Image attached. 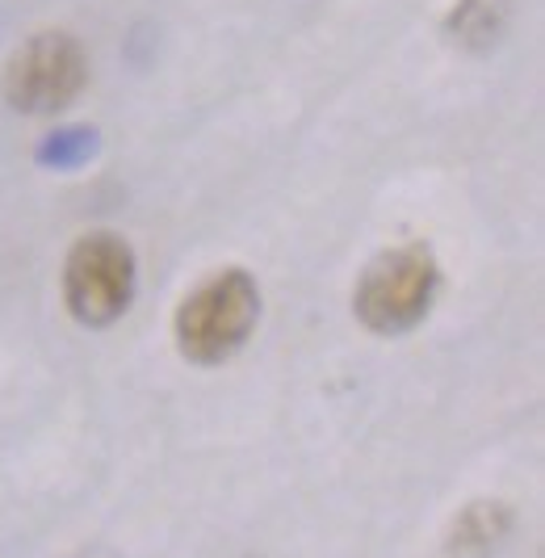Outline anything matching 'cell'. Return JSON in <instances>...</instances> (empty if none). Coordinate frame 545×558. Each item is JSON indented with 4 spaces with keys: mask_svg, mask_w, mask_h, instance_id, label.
Here are the masks:
<instances>
[{
    "mask_svg": "<svg viewBox=\"0 0 545 558\" xmlns=\"http://www.w3.org/2000/svg\"><path fill=\"white\" fill-rule=\"evenodd\" d=\"M93 147H97L93 131H59V135H51V140L38 147V160L51 168H72L81 165V160H88Z\"/></svg>",
    "mask_w": 545,
    "mask_h": 558,
    "instance_id": "7",
    "label": "cell"
},
{
    "mask_svg": "<svg viewBox=\"0 0 545 558\" xmlns=\"http://www.w3.org/2000/svg\"><path fill=\"white\" fill-rule=\"evenodd\" d=\"M517 0H458L449 13V38L465 51H491L512 22Z\"/></svg>",
    "mask_w": 545,
    "mask_h": 558,
    "instance_id": "6",
    "label": "cell"
},
{
    "mask_svg": "<svg viewBox=\"0 0 545 558\" xmlns=\"http://www.w3.org/2000/svg\"><path fill=\"white\" fill-rule=\"evenodd\" d=\"M512 537V508L504 500H474L453 517L440 558H495Z\"/></svg>",
    "mask_w": 545,
    "mask_h": 558,
    "instance_id": "5",
    "label": "cell"
},
{
    "mask_svg": "<svg viewBox=\"0 0 545 558\" xmlns=\"http://www.w3.org/2000/svg\"><path fill=\"white\" fill-rule=\"evenodd\" d=\"M88 84V51L68 29H38L4 63V101L17 113L68 110Z\"/></svg>",
    "mask_w": 545,
    "mask_h": 558,
    "instance_id": "4",
    "label": "cell"
},
{
    "mask_svg": "<svg viewBox=\"0 0 545 558\" xmlns=\"http://www.w3.org/2000/svg\"><path fill=\"white\" fill-rule=\"evenodd\" d=\"M261 319V286L256 278L231 265L215 269L210 278H202L190 294L181 299V307L172 315V336H177V353L193 365H222L231 362L247 344V336L256 332Z\"/></svg>",
    "mask_w": 545,
    "mask_h": 558,
    "instance_id": "1",
    "label": "cell"
},
{
    "mask_svg": "<svg viewBox=\"0 0 545 558\" xmlns=\"http://www.w3.org/2000/svg\"><path fill=\"white\" fill-rule=\"evenodd\" d=\"M440 265L428 244L411 240L399 248H386L365 265L353 290L356 319L378 336H403L433 311Z\"/></svg>",
    "mask_w": 545,
    "mask_h": 558,
    "instance_id": "2",
    "label": "cell"
},
{
    "mask_svg": "<svg viewBox=\"0 0 545 558\" xmlns=\"http://www.w3.org/2000/svg\"><path fill=\"white\" fill-rule=\"evenodd\" d=\"M135 248L118 231H88L63 256V307L84 328H109L135 303Z\"/></svg>",
    "mask_w": 545,
    "mask_h": 558,
    "instance_id": "3",
    "label": "cell"
}]
</instances>
